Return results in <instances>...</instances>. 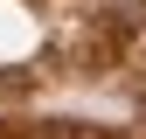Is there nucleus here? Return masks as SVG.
I'll list each match as a JSON object with an SVG mask.
<instances>
[{"label": "nucleus", "instance_id": "obj_1", "mask_svg": "<svg viewBox=\"0 0 146 139\" xmlns=\"http://www.w3.org/2000/svg\"><path fill=\"white\" fill-rule=\"evenodd\" d=\"M42 139H104V132H98V125H49Z\"/></svg>", "mask_w": 146, "mask_h": 139}]
</instances>
